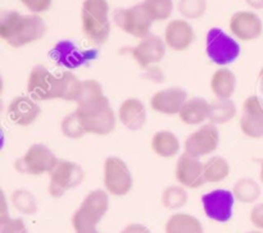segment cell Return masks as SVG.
I'll return each mask as SVG.
<instances>
[{"label": "cell", "instance_id": "cell-33", "mask_svg": "<svg viewBox=\"0 0 263 233\" xmlns=\"http://www.w3.org/2000/svg\"><path fill=\"white\" fill-rule=\"evenodd\" d=\"M61 131L62 133H63L64 137L71 138V140H79V138L87 135L86 131H85L84 128V124H82L81 118H80L79 113H77L76 110L72 113H68V114L62 119Z\"/></svg>", "mask_w": 263, "mask_h": 233}, {"label": "cell", "instance_id": "cell-6", "mask_svg": "<svg viewBox=\"0 0 263 233\" xmlns=\"http://www.w3.org/2000/svg\"><path fill=\"white\" fill-rule=\"evenodd\" d=\"M59 158L51 151L49 146L44 143H32L21 158L14 161L15 171L28 176H41L50 174Z\"/></svg>", "mask_w": 263, "mask_h": 233}, {"label": "cell", "instance_id": "cell-21", "mask_svg": "<svg viewBox=\"0 0 263 233\" xmlns=\"http://www.w3.org/2000/svg\"><path fill=\"white\" fill-rule=\"evenodd\" d=\"M211 102L203 97L187 99L179 113V118L187 125H202L210 117Z\"/></svg>", "mask_w": 263, "mask_h": 233}, {"label": "cell", "instance_id": "cell-32", "mask_svg": "<svg viewBox=\"0 0 263 233\" xmlns=\"http://www.w3.org/2000/svg\"><path fill=\"white\" fill-rule=\"evenodd\" d=\"M189 195L186 188L181 184H171L166 187L162 192L161 201L166 209L168 210H179L187 204Z\"/></svg>", "mask_w": 263, "mask_h": 233}, {"label": "cell", "instance_id": "cell-42", "mask_svg": "<svg viewBox=\"0 0 263 233\" xmlns=\"http://www.w3.org/2000/svg\"><path fill=\"white\" fill-rule=\"evenodd\" d=\"M259 178H261V182H262V184H263V160H262V163H261V172H259Z\"/></svg>", "mask_w": 263, "mask_h": 233}, {"label": "cell", "instance_id": "cell-37", "mask_svg": "<svg viewBox=\"0 0 263 233\" xmlns=\"http://www.w3.org/2000/svg\"><path fill=\"white\" fill-rule=\"evenodd\" d=\"M20 2L33 14H41L50 9L53 5V0H20Z\"/></svg>", "mask_w": 263, "mask_h": 233}, {"label": "cell", "instance_id": "cell-26", "mask_svg": "<svg viewBox=\"0 0 263 233\" xmlns=\"http://www.w3.org/2000/svg\"><path fill=\"white\" fill-rule=\"evenodd\" d=\"M107 99L104 94L103 86L97 79H85L82 81L81 91L76 100V109H85V108L92 107L99 104L103 100Z\"/></svg>", "mask_w": 263, "mask_h": 233}, {"label": "cell", "instance_id": "cell-41", "mask_svg": "<svg viewBox=\"0 0 263 233\" xmlns=\"http://www.w3.org/2000/svg\"><path fill=\"white\" fill-rule=\"evenodd\" d=\"M246 2L247 4L251 8H253V9H263V0H246Z\"/></svg>", "mask_w": 263, "mask_h": 233}, {"label": "cell", "instance_id": "cell-14", "mask_svg": "<svg viewBox=\"0 0 263 233\" xmlns=\"http://www.w3.org/2000/svg\"><path fill=\"white\" fill-rule=\"evenodd\" d=\"M175 174L179 184L185 188H199L205 184L204 177V163L199 158L184 153L179 158L175 168Z\"/></svg>", "mask_w": 263, "mask_h": 233}, {"label": "cell", "instance_id": "cell-24", "mask_svg": "<svg viewBox=\"0 0 263 233\" xmlns=\"http://www.w3.org/2000/svg\"><path fill=\"white\" fill-rule=\"evenodd\" d=\"M154 154L164 159H171L179 154L181 143L179 137L171 131H158L153 135L151 141Z\"/></svg>", "mask_w": 263, "mask_h": 233}, {"label": "cell", "instance_id": "cell-45", "mask_svg": "<svg viewBox=\"0 0 263 233\" xmlns=\"http://www.w3.org/2000/svg\"><path fill=\"white\" fill-rule=\"evenodd\" d=\"M261 76H262V79H263V72H262V74H261Z\"/></svg>", "mask_w": 263, "mask_h": 233}, {"label": "cell", "instance_id": "cell-9", "mask_svg": "<svg viewBox=\"0 0 263 233\" xmlns=\"http://www.w3.org/2000/svg\"><path fill=\"white\" fill-rule=\"evenodd\" d=\"M103 181L105 191L112 196L122 197L131 191L134 186L130 168L118 156H108L103 166Z\"/></svg>", "mask_w": 263, "mask_h": 233}, {"label": "cell", "instance_id": "cell-18", "mask_svg": "<svg viewBox=\"0 0 263 233\" xmlns=\"http://www.w3.org/2000/svg\"><path fill=\"white\" fill-rule=\"evenodd\" d=\"M163 38L171 50L185 51L194 43V28L186 19H172L167 23Z\"/></svg>", "mask_w": 263, "mask_h": 233}, {"label": "cell", "instance_id": "cell-10", "mask_svg": "<svg viewBox=\"0 0 263 233\" xmlns=\"http://www.w3.org/2000/svg\"><path fill=\"white\" fill-rule=\"evenodd\" d=\"M27 94L36 101L59 99V76L39 64L31 69L27 78Z\"/></svg>", "mask_w": 263, "mask_h": 233}, {"label": "cell", "instance_id": "cell-3", "mask_svg": "<svg viewBox=\"0 0 263 233\" xmlns=\"http://www.w3.org/2000/svg\"><path fill=\"white\" fill-rule=\"evenodd\" d=\"M109 209V194L105 189L90 191L74 211L72 224L76 233H86L97 229L98 224Z\"/></svg>", "mask_w": 263, "mask_h": 233}, {"label": "cell", "instance_id": "cell-31", "mask_svg": "<svg viewBox=\"0 0 263 233\" xmlns=\"http://www.w3.org/2000/svg\"><path fill=\"white\" fill-rule=\"evenodd\" d=\"M82 81L72 72L66 71L59 76V100L76 102L81 91Z\"/></svg>", "mask_w": 263, "mask_h": 233}, {"label": "cell", "instance_id": "cell-2", "mask_svg": "<svg viewBox=\"0 0 263 233\" xmlns=\"http://www.w3.org/2000/svg\"><path fill=\"white\" fill-rule=\"evenodd\" d=\"M82 31L90 43L104 45L110 35L109 4L107 0H84L81 8Z\"/></svg>", "mask_w": 263, "mask_h": 233}, {"label": "cell", "instance_id": "cell-35", "mask_svg": "<svg viewBox=\"0 0 263 233\" xmlns=\"http://www.w3.org/2000/svg\"><path fill=\"white\" fill-rule=\"evenodd\" d=\"M177 8L184 19H200L207 12V0H179Z\"/></svg>", "mask_w": 263, "mask_h": 233}, {"label": "cell", "instance_id": "cell-5", "mask_svg": "<svg viewBox=\"0 0 263 233\" xmlns=\"http://www.w3.org/2000/svg\"><path fill=\"white\" fill-rule=\"evenodd\" d=\"M113 22L128 35L144 38L151 35L154 20L143 3L127 8H117L113 12Z\"/></svg>", "mask_w": 263, "mask_h": 233}, {"label": "cell", "instance_id": "cell-44", "mask_svg": "<svg viewBox=\"0 0 263 233\" xmlns=\"http://www.w3.org/2000/svg\"><path fill=\"white\" fill-rule=\"evenodd\" d=\"M86 233H99V232H98V229H95V230H91V232H86Z\"/></svg>", "mask_w": 263, "mask_h": 233}, {"label": "cell", "instance_id": "cell-43", "mask_svg": "<svg viewBox=\"0 0 263 233\" xmlns=\"http://www.w3.org/2000/svg\"><path fill=\"white\" fill-rule=\"evenodd\" d=\"M247 233H263V230H261V229H254V230H249V232H247Z\"/></svg>", "mask_w": 263, "mask_h": 233}, {"label": "cell", "instance_id": "cell-39", "mask_svg": "<svg viewBox=\"0 0 263 233\" xmlns=\"http://www.w3.org/2000/svg\"><path fill=\"white\" fill-rule=\"evenodd\" d=\"M10 219L9 209H8V200L4 191L0 192V224Z\"/></svg>", "mask_w": 263, "mask_h": 233}, {"label": "cell", "instance_id": "cell-22", "mask_svg": "<svg viewBox=\"0 0 263 233\" xmlns=\"http://www.w3.org/2000/svg\"><path fill=\"white\" fill-rule=\"evenodd\" d=\"M211 90L216 99H231L236 90V76L231 69L221 67L211 78Z\"/></svg>", "mask_w": 263, "mask_h": 233}, {"label": "cell", "instance_id": "cell-20", "mask_svg": "<svg viewBox=\"0 0 263 233\" xmlns=\"http://www.w3.org/2000/svg\"><path fill=\"white\" fill-rule=\"evenodd\" d=\"M118 119L130 131H140L146 123V107L138 97H128L118 108Z\"/></svg>", "mask_w": 263, "mask_h": 233}, {"label": "cell", "instance_id": "cell-8", "mask_svg": "<svg viewBox=\"0 0 263 233\" xmlns=\"http://www.w3.org/2000/svg\"><path fill=\"white\" fill-rule=\"evenodd\" d=\"M84 179V168L79 163L59 159L49 174V194L55 199L63 196L66 192L80 186Z\"/></svg>", "mask_w": 263, "mask_h": 233}, {"label": "cell", "instance_id": "cell-17", "mask_svg": "<svg viewBox=\"0 0 263 233\" xmlns=\"http://www.w3.org/2000/svg\"><path fill=\"white\" fill-rule=\"evenodd\" d=\"M187 99V92L181 87H167L157 91L151 97V107L154 112L161 114L179 115Z\"/></svg>", "mask_w": 263, "mask_h": 233}, {"label": "cell", "instance_id": "cell-13", "mask_svg": "<svg viewBox=\"0 0 263 233\" xmlns=\"http://www.w3.org/2000/svg\"><path fill=\"white\" fill-rule=\"evenodd\" d=\"M167 45L164 38L157 35H149L140 38L138 45L131 49V55L141 68L156 66L164 58Z\"/></svg>", "mask_w": 263, "mask_h": 233}, {"label": "cell", "instance_id": "cell-23", "mask_svg": "<svg viewBox=\"0 0 263 233\" xmlns=\"http://www.w3.org/2000/svg\"><path fill=\"white\" fill-rule=\"evenodd\" d=\"M166 233H204L202 222L189 213H175L164 224Z\"/></svg>", "mask_w": 263, "mask_h": 233}, {"label": "cell", "instance_id": "cell-30", "mask_svg": "<svg viewBox=\"0 0 263 233\" xmlns=\"http://www.w3.org/2000/svg\"><path fill=\"white\" fill-rule=\"evenodd\" d=\"M10 204L23 215H33L37 213L39 205L36 197L26 188H17L10 195Z\"/></svg>", "mask_w": 263, "mask_h": 233}, {"label": "cell", "instance_id": "cell-16", "mask_svg": "<svg viewBox=\"0 0 263 233\" xmlns=\"http://www.w3.org/2000/svg\"><path fill=\"white\" fill-rule=\"evenodd\" d=\"M240 130L247 137H263V101L256 95H252L244 100Z\"/></svg>", "mask_w": 263, "mask_h": 233}, {"label": "cell", "instance_id": "cell-27", "mask_svg": "<svg viewBox=\"0 0 263 233\" xmlns=\"http://www.w3.org/2000/svg\"><path fill=\"white\" fill-rule=\"evenodd\" d=\"M233 194L236 201L241 204H254L261 197L262 188L256 179L251 177H243L235 182Z\"/></svg>", "mask_w": 263, "mask_h": 233}, {"label": "cell", "instance_id": "cell-28", "mask_svg": "<svg viewBox=\"0 0 263 233\" xmlns=\"http://www.w3.org/2000/svg\"><path fill=\"white\" fill-rule=\"evenodd\" d=\"M236 113H238V109L233 100L216 99V101L211 102L208 122L216 125L225 124L236 117Z\"/></svg>", "mask_w": 263, "mask_h": 233}, {"label": "cell", "instance_id": "cell-19", "mask_svg": "<svg viewBox=\"0 0 263 233\" xmlns=\"http://www.w3.org/2000/svg\"><path fill=\"white\" fill-rule=\"evenodd\" d=\"M39 101L31 96H15L8 105V117L21 127H26L35 122L40 115Z\"/></svg>", "mask_w": 263, "mask_h": 233}, {"label": "cell", "instance_id": "cell-12", "mask_svg": "<svg viewBox=\"0 0 263 233\" xmlns=\"http://www.w3.org/2000/svg\"><path fill=\"white\" fill-rule=\"evenodd\" d=\"M235 197L229 189H212L202 196V206L210 219L218 223H226L231 219L234 213Z\"/></svg>", "mask_w": 263, "mask_h": 233}, {"label": "cell", "instance_id": "cell-11", "mask_svg": "<svg viewBox=\"0 0 263 233\" xmlns=\"http://www.w3.org/2000/svg\"><path fill=\"white\" fill-rule=\"evenodd\" d=\"M220 143V131L213 123H204L185 140V153L195 158L211 155Z\"/></svg>", "mask_w": 263, "mask_h": 233}, {"label": "cell", "instance_id": "cell-34", "mask_svg": "<svg viewBox=\"0 0 263 233\" xmlns=\"http://www.w3.org/2000/svg\"><path fill=\"white\" fill-rule=\"evenodd\" d=\"M143 4L145 5L154 22L168 19L175 8L174 0H144Z\"/></svg>", "mask_w": 263, "mask_h": 233}, {"label": "cell", "instance_id": "cell-25", "mask_svg": "<svg viewBox=\"0 0 263 233\" xmlns=\"http://www.w3.org/2000/svg\"><path fill=\"white\" fill-rule=\"evenodd\" d=\"M53 55L59 63L66 67H79L89 58H91V53L89 51H80L79 48L71 41H61L57 44L53 50Z\"/></svg>", "mask_w": 263, "mask_h": 233}, {"label": "cell", "instance_id": "cell-1", "mask_svg": "<svg viewBox=\"0 0 263 233\" xmlns=\"http://www.w3.org/2000/svg\"><path fill=\"white\" fill-rule=\"evenodd\" d=\"M46 30V23L40 14L7 10L0 17V37L12 48H22L40 40Z\"/></svg>", "mask_w": 263, "mask_h": 233}, {"label": "cell", "instance_id": "cell-36", "mask_svg": "<svg viewBox=\"0 0 263 233\" xmlns=\"http://www.w3.org/2000/svg\"><path fill=\"white\" fill-rule=\"evenodd\" d=\"M0 233H30L25 222L20 218H10L0 224Z\"/></svg>", "mask_w": 263, "mask_h": 233}, {"label": "cell", "instance_id": "cell-15", "mask_svg": "<svg viewBox=\"0 0 263 233\" xmlns=\"http://www.w3.org/2000/svg\"><path fill=\"white\" fill-rule=\"evenodd\" d=\"M234 37L241 41H254L261 37L263 22L258 14L252 10H239L234 13L229 23Z\"/></svg>", "mask_w": 263, "mask_h": 233}, {"label": "cell", "instance_id": "cell-38", "mask_svg": "<svg viewBox=\"0 0 263 233\" xmlns=\"http://www.w3.org/2000/svg\"><path fill=\"white\" fill-rule=\"evenodd\" d=\"M251 223L257 228V229L263 230V202L256 204L251 210L249 214Z\"/></svg>", "mask_w": 263, "mask_h": 233}, {"label": "cell", "instance_id": "cell-4", "mask_svg": "<svg viewBox=\"0 0 263 233\" xmlns=\"http://www.w3.org/2000/svg\"><path fill=\"white\" fill-rule=\"evenodd\" d=\"M205 53L212 63L225 67L239 58L240 45L235 37L226 33L222 28L212 27L205 36Z\"/></svg>", "mask_w": 263, "mask_h": 233}, {"label": "cell", "instance_id": "cell-7", "mask_svg": "<svg viewBox=\"0 0 263 233\" xmlns=\"http://www.w3.org/2000/svg\"><path fill=\"white\" fill-rule=\"evenodd\" d=\"M82 120L85 131L90 135L107 136L116 130L117 125V115L110 107L108 97L99 104L85 109H76Z\"/></svg>", "mask_w": 263, "mask_h": 233}, {"label": "cell", "instance_id": "cell-29", "mask_svg": "<svg viewBox=\"0 0 263 233\" xmlns=\"http://www.w3.org/2000/svg\"><path fill=\"white\" fill-rule=\"evenodd\" d=\"M230 174V164L222 156H211L204 163V177L207 183H220Z\"/></svg>", "mask_w": 263, "mask_h": 233}, {"label": "cell", "instance_id": "cell-40", "mask_svg": "<svg viewBox=\"0 0 263 233\" xmlns=\"http://www.w3.org/2000/svg\"><path fill=\"white\" fill-rule=\"evenodd\" d=\"M120 233H152L146 225L141 223H130Z\"/></svg>", "mask_w": 263, "mask_h": 233}]
</instances>
